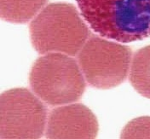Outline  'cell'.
Returning a JSON list of instances; mask_svg holds the SVG:
<instances>
[{
    "label": "cell",
    "instance_id": "52a82bcc",
    "mask_svg": "<svg viewBox=\"0 0 150 139\" xmlns=\"http://www.w3.org/2000/svg\"><path fill=\"white\" fill-rule=\"evenodd\" d=\"M47 0H0L1 18L12 23H26L37 16Z\"/></svg>",
    "mask_w": 150,
    "mask_h": 139
},
{
    "label": "cell",
    "instance_id": "9c48e42d",
    "mask_svg": "<svg viewBox=\"0 0 150 139\" xmlns=\"http://www.w3.org/2000/svg\"><path fill=\"white\" fill-rule=\"evenodd\" d=\"M122 138H150V117H140L129 122L121 133Z\"/></svg>",
    "mask_w": 150,
    "mask_h": 139
},
{
    "label": "cell",
    "instance_id": "277c9868",
    "mask_svg": "<svg viewBox=\"0 0 150 139\" xmlns=\"http://www.w3.org/2000/svg\"><path fill=\"white\" fill-rule=\"evenodd\" d=\"M78 58L90 85L110 89L125 80L131 63V50L120 44L93 36L84 44Z\"/></svg>",
    "mask_w": 150,
    "mask_h": 139
},
{
    "label": "cell",
    "instance_id": "ba28073f",
    "mask_svg": "<svg viewBox=\"0 0 150 139\" xmlns=\"http://www.w3.org/2000/svg\"><path fill=\"white\" fill-rule=\"evenodd\" d=\"M130 80L137 92L150 99V45L137 50L132 57Z\"/></svg>",
    "mask_w": 150,
    "mask_h": 139
},
{
    "label": "cell",
    "instance_id": "6da1fadb",
    "mask_svg": "<svg viewBox=\"0 0 150 139\" xmlns=\"http://www.w3.org/2000/svg\"><path fill=\"white\" fill-rule=\"evenodd\" d=\"M95 33L121 43L150 36V0H77Z\"/></svg>",
    "mask_w": 150,
    "mask_h": 139
},
{
    "label": "cell",
    "instance_id": "8992f818",
    "mask_svg": "<svg viewBox=\"0 0 150 139\" xmlns=\"http://www.w3.org/2000/svg\"><path fill=\"white\" fill-rule=\"evenodd\" d=\"M96 116L83 104H66L52 110L48 121V138H94L97 136Z\"/></svg>",
    "mask_w": 150,
    "mask_h": 139
},
{
    "label": "cell",
    "instance_id": "3957f363",
    "mask_svg": "<svg viewBox=\"0 0 150 139\" xmlns=\"http://www.w3.org/2000/svg\"><path fill=\"white\" fill-rule=\"evenodd\" d=\"M29 80L38 96L52 106L77 102L85 89L79 65L74 59L62 53L39 57L32 67Z\"/></svg>",
    "mask_w": 150,
    "mask_h": 139
},
{
    "label": "cell",
    "instance_id": "7a4b0ae2",
    "mask_svg": "<svg viewBox=\"0 0 150 139\" xmlns=\"http://www.w3.org/2000/svg\"><path fill=\"white\" fill-rule=\"evenodd\" d=\"M90 31L74 5L50 4L30 25L33 45L40 54L62 53L74 56L87 42Z\"/></svg>",
    "mask_w": 150,
    "mask_h": 139
},
{
    "label": "cell",
    "instance_id": "5b68a950",
    "mask_svg": "<svg viewBox=\"0 0 150 139\" xmlns=\"http://www.w3.org/2000/svg\"><path fill=\"white\" fill-rule=\"evenodd\" d=\"M46 109L26 89H12L0 97V138H39L43 136Z\"/></svg>",
    "mask_w": 150,
    "mask_h": 139
}]
</instances>
